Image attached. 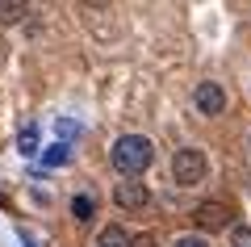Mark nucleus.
<instances>
[{
    "label": "nucleus",
    "mask_w": 251,
    "mask_h": 247,
    "mask_svg": "<svg viewBox=\"0 0 251 247\" xmlns=\"http://www.w3.org/2000/svg\"><path fill=\"white\" fill-rule=\"evenodd\" d=\"M25 17V4H21V0H4V4H0V21H21Z\"/></svg>",
    "instance_id": "obj_11"
},
{
    "label": "nucleus",
    "mask_w": 251,
    "mask_h": 247,
    "mask_svg": "<svg viewBox=\"0 0 251 247\" xmlns=\"http://www.w3.org/2000/svg\"><path fill=\"white\" fill-rule=\"evenodd\" d=\"M54 134H59V142L80 138V122H72V117H59V122H54Z\"/></svg>",
    "instance_id": "obj_9"
},
{
    "label": "nucleus",
    "mask_w": 251,
    "mask_h": 247,
    "mask_svg": "<svg viewBox=\"0 0 251 247\" xmlns=\"http://www.w3.org/2000/svg\"><path fill=\"white\" fill-rule=\"evenodd\" d=\"M130 247H155V239L151 235H138V239H130Z\"/></svg>",
    "instance_id": "obj_14"
},
{
    "label": "nucleus",
    "mask_w": 251,
    "mask_h": 247,
    "mask_svg": "<svg viewBox=\"0 0 251 247\" xmlns=\"http://www.w3.org/2000/svg\"><path fill=\"white\" fill-rule=\"evenodd\" d=\"M97 247H130V235H126L122 226H105L100 230V243Z\"/></svg>",
    "instance_id": "obj_7"
},
{
    "label": "nucleus",
    "mask_w": 251,
    "mask_h": 247,
    "mask_svg": "<svg viewBox=\"0 0 251 247\" xmlns=\"http://www.w3.org/2000/svg\"><path fill=\"white\" fill-rule=\"evenodd\" d=\"M230 243H234V247H251V230H247V226H234Z\"/></svg>",
    "instance_id": "obj_12"
},
{
    "label": "nucleus",
    "mask_w": 251,
    "mask_h": 247,
    "mask_svg": "<svg viewBox=\"0 0 251 247\" xmlns=\"http://www.w3.org/2000/svg\"><path fill=\"white\" fill-rule=\"evenodd\" d=\"M17 151H21V155H34V151H38V130H34V126H25V130H21Z\"/></svg>",
    "instance_id": "obj_10"
},
{
    "label": "nucleus",
    "mask_w": 251,
    "mask_h": 247,
    "mask_svg": "<svg viewBox=\"0 0 251 247\" xmlns=\"http://www.w3.org/2000/svg\"><path fill=\"white\" fill-rule=\"evenodd\" d=\"M193 218H197V226H205V230H222L226 218H230V210H226L222 201H201L197 210H193Z\"/></svg>",
    "instance_id": "obj_5"
},
{
    "label": "nucleus",
    "mask_w": 251,
    "mask_h": 247,
    "mask_svg": "<svg viewBox=\"0 0 251 247\" xmlns=\"http://www.w3.org/2000/svg\"><path fill=\"white\" fill-rule=\"evenodd\" d=\"M172 176H176V185H184V189L201 185V180H205V155H201L197 147L176 151V159H172Z\"/></svg>",
    "instance_id": "obj_2"
},
{
    "label": "nucleus",
    "mask_w": 251,
    "mask_h": 247,
    "mask_svg": "<svg viewBox=\"0 0 251 247\" xmlns=\"http://www.w3.org/2000/svg\"><path fill=\"white\" fill-rule=\"evenodd\" d=\"M197 109L209 117L226 113V88L222 84H214V80H205V84H197Z\"/></svg>",
    "instance_id": "obj_3"
},
{
    "label": "nucleus",
    "mask_w": 251,
    "mask_h": 247,
    "mask_svg": "<svg viewBox=\"0 0 251 247\" xmlns=\"http://www.w3.org/2000/svg\"><path fill=\"white\" fill-rule=\"evenodd\" d=\"M113 201L122 205V210H143V205L151 201V193H147L138 180H122V185L113 189Z\"/></svg>",
    "instance_id": "obj_4"
},
{
    "label": "nucleus",
    "mask_w": 251,
    "mask_h": 247,
    "mask_svg": "<svg viewBox=\"0 0 251 247\" xmlns=\"http://www.w3.org/2000/svg\"><path fill=\"white\" fill-rule=\"evenodd\" d=\"M92 214H97V197L75 193V197H72V218H75V222H88Z\"/></svg>",
    "instance_id": "obj_6"
},
{
    "label": "nucleus",
    "mask_w": 251,
    "mask_h": 247,
    "mask_svg": "<svg viewBox=\"0 0 251 247\" xmlns=\"http://www.w3.org/2000/svg\"><path fill=\"white\" fill-rule=\"evenodd\" d=\"M176 247H209V243H205V239H193V235H184Z\"/></svg>",
    "instance_id": "obj_13"
},
{
    "label": "nucleus",
    "mask_w": 251,
    "mask_h": 247,
    "mask_svg": "<svg viewBox=\"0 0 251 247\" xmlns=\"http://www.w3.org/2000/svg\"><path fill=\"white\" fill-rule=\"evenodd\" d=\"M155 159V147L143 138V134H122V138L113 142V168L122 172V176H138V172L151 168Z\"/></svg>",
    "instance_id": "obj_1"
},
{
    "label": "nucleus",
    "mask_w": 251,
    "mask_h": 247,
    "mask_svg": "<svg viewBox=\"0 0 251 247\" xmlns=\"http://www.w3.org/2000/svg\"><path fill=\"white\" fill-rule=\"evenodd\" d=\"M67 159H72V147H67V142H54V147L42 155V164H46V168H63Z\"/></svg>",
    "instance_id": "obj_8"
}]
</instances>
